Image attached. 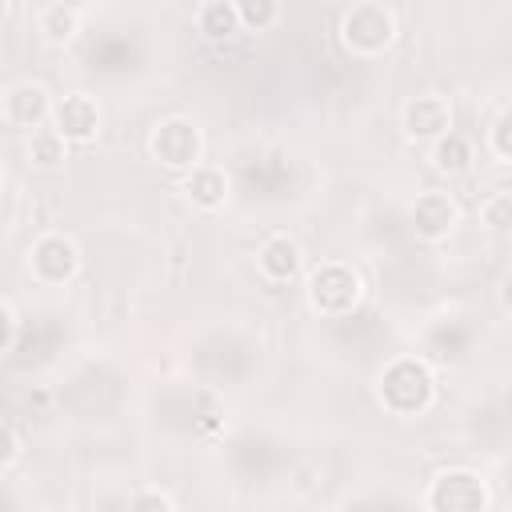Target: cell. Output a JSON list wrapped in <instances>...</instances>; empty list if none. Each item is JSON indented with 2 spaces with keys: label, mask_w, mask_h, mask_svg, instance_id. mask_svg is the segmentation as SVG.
<instances>
[{
  "label": "cell",
  "mask_w": 512,
  "mask_h": 512,
  "mask_svg": "<svg viewBox=\"0 0 512 512\" xmlns=\"http://www.w3.org/2000/svg\"><path fill=\"white\" fill-rule=\"evenodd\" d=\"M380 400L396 416L424 412L428 400H432V376H428V368L420 360H412V356H396L384 368V376H380Z\"/></svg>",
  "instance_id": "6da1fadb"
},
{
  "label": "cell",
  "mask_w": 512,
  "mask_h": 512,
  "mask_svg": "<svg viewBox=\"0 0 512 512\" xmlns=\"http://www.w3.org/2000/svg\"><path fill=\"white\" fill-rule=\"evenodd\" d=\"M196 368H200V376L212 380V384H240V380L248 376V368H252V352H248V344H240L236 336L216 332V336H208V340L200 344Z\"/></svg>",
  "instance_id": "7a4b0ae2"
},
{
  "label": "cell",
  "mask_w": 512,
  "mask_h": 512,
  "mask_svg": "<svg viewBox=\"0 0 512 512\" xmlns=\"http://www.w3.org/2000/svg\"><path fill=\"white\" fill-rule=\"evenodd\" d=\"M360 296V276L344 264H320L308 280V300L324 316H348Z\"/></svg>",
  "instance_id": "3957f363"
},
{
  "label": "cell",
  "mask_w": 512,
  "mask_h": 512,
  "mask_svg": "<svg viewBox=\"0 0 512 512\" xmlns=\"http://www.w3.org/2000/svg\"><path fill=\"white\" fill-rule=\"evenodd\" d=\"M84 64L96 76H128L144 64V48L128 32H100V36H92V44L84 52Z\"/></svg>",
  "instance_id": "277c9868"
},
{
  "label": "cell",
  "mask_w": 512,
  "mask_h": 512,
  "mask_svg": "<svg viewBox=\"0 0 512 512\" xmlns=\"http://www.w3.org/2000/svg\"><path fill=\"white\" fill-rule=\"evenodd\" d=\"M344 40L352 52L360 56H376L388 48L392 40V16L380 8V4H356L348 16H344Z\"/></svg>",
  "instance_id": "5b68a950"
},
{
  "label": "cell",
  "mask_w": 512,
  "mask_h": 512,
  "mask_svg": "<svg viewBox=\"0 0 512 512\" xmlns=\"http://www.w3.org/2000/svg\"><path fill=\"white\" fill-rule=\"evenodd\" d=\"M152 152L168 168H188L200 156V132L188 120H164L152 132Z\"/></svg>",
  "instance_id": "8992f818"
},
{
  "label": "cell",
  "mask_w": 512,
  "mask_h": 512,
  "mask_svg": "<svg viewBox=\"0 0 512 512\" xmlns=\"http://www.w3.org/2000/svg\"><path fill=\"white\" fill-rule=\"evenodd\" d=\"M232 464H236V472H240L244 480H268V476L280 472V464H284V448H280L276 440H268V436L248 432V436L236 440V448H232Z\"/></svg>",
  "instance_id": "52a82bcc"
},
{
  "label": "cell",
  "mask_w": 512,
  "mask_h": 512,
  "mask_svg": "<svg viewBox=\"0 0 512 512\" xmlns=\"http://www.w3.org/2000/svg\"><path fill=\"white\" fill-rule=\"evenodd\" d=\"M32 272L44 284H60L76 272V244L68 236H40L32 244Z\"/></svg>",
  "instance_id": "ba28073f"
},
{
  "label": "cell",
  "mask_w": 512,
  "mask_h": 512,
  "mask_svg": "<svg viewBox=\"0 0 512 512\" xmlns=\"http://www.w3.org/2000/svg\"><path fill=\"white\" fill-rule=\"evenodd\" d=\"M240 180L252 196H280L292 188V164L284 156H252L240 164Z\"/></svg>",
  "instance_id": "9c48e42d"
},
{
  "label": "cell",
  "mask_w": 512,
  "mask_h": 512,
  "mask_svg": "<svg viewBox=\"0 0 512 512\" xmlns=\"http://www.w3.org/2000/svg\"><path fill=\"white\" fill-rule=\"evenodd\" d=\"M452 224H456V204H452L444 192H424V196H416V204H412V228H416V236L440 240V236L452 232Z\"/></svg>",
  "instance_id": "30bf717a"
},
{
  "label": "cell",
  "mask_w": 512,
  "mask_h": 512,
  "mask_svg": "<svg viewBox=\"0 0 512 512\" xmlns=\"http://www.w3.org/2000/svg\"><path fill=\"white\" fill-rule=\"evenodd\" d=\"M52 120H56V132L64 140H92L96 136V124H100V112L88 96H64L56 108H52Z\"/></svg>",
  "instance_id": "8fae6325"
},
{
  "label": "cell",
  "mask_w": 512,
  "mask_h": 512,
  "mask_svg": "<svg viewBox=\"0 0 512 512\" xmlns=\"http://www.w3.org/2000/svg\"><path fill=\"white\" fill-rule=\"evenodd\" d=\"M484 500V484L472 472H444L428 496L432 508H480Z\"/></svg>",
  "instance_id": "7c38bea8"
},
{
  "label": "cell",
  "mask_w": 512,
  "mask_h": 512,
  "mask_svg": "<svg viewBox=\"0 0 512 512\" xmlns=\"http://www.w3.org/2000/svg\"><path fill=\"white\" fill-rule=\"evenodd\" d=\"M424 348H428V356H432V360L456 364V360H464V356H468V348H472V328H468L464 320H440V324H432V328H428Z\"/></svg>",
  "instance_id": "4fadbf2b"
},
{
  "label": "cell",
  "mask_w": 512,
  "mask_h": 512,
  "mask_svg": "<svg viewBox=\"0 0 512 512\" xmlns=\"http://www.w3.org/2000/svg\"><path fill=\"white\" fill-rule=\"evenodd\" d=\"M448 124H452V116H448V104H444L440 96H416V100L404 108V128H408V136H420V140L444 136Z\"/></svg>",
  "instance_id": "5bb4252c"
},
{
  "label": "cell",
  "mask_w": 512,
  "mask_h": 512,
  "mask_svg": "<svg viewBox=\"0 0 512 512\" xmlns=\"http://www.w3.org/2000/svg\"><path fill=\"white\" fill-rule=\"evenodd\" d=\"M44 112H48V100H44V88H40V84H16V88L4 96V116H8V124H16V128L40 124Z\"/></svg>",
  "instance_id": "9a60e30c"
},
{
  "label": "cell",
  "mask_w": 512,
  "mask_h": 512,
  "mask_svg": "<svg viewBox=\"0 0 512 512\" xmlns=\"http://www.w3.org/2000/svg\"><path fill=\"white\" fill-rule=\"evenodd\" d=\"M260 272L268 276V280H276V284H284V280H292L296 276V268H300V248L288 240V236H276V240H268L264 248H260Z\"/></svg>",
  "instance_id": "2e32d148"
},
{
  "label": "cell",
  "mask_w": 512,
  "mask_h": 512,
  "mask_svg": "<svg viewBox=\"0 0 512 512\" xmlns=\"http://www.w3.org/2000/svg\"><path fill=\"white\" fill-rule=\"evenodd\" d=\"M200 32L208 36V40H228L236 28H240V12H236V4H228V0H208L204 8H200Z\"/></svg>",
  "instance_id": "e0dca14e"
},
{
  "label": "cell",
  "mask_w": 512,
  "mask_h": 512,
  "mask_svg": "<svg viewBox=\"0 0 512 512\" xmlns=\"http://www.w3.org/2000/svg\"><path fill=\"white\" fill-rule=\"evenodd\" d=\"M184 192H188L200 208H216V204H224L228 184H224V172H220V168H192V176L184 180Z\"/></svg>",
  "instance_id": "ac0fdd59"
},
{
  "label": "cell",
  "mask_w": 512,
  "mask_h": 512,
  "mask_svg": "<svg viewBox=\"0 0 512 512\" xmlns=\"http://www.w3.org/2000/svg\"><path fill=\"white\" fill-rule=\"evenodd\" d=\"M432 160H436L440 172H464V168L472 164V144H468V136H460V132H444V136H436Z\"/></svg>",
  "instance_id": "d6986e66"
},
{
  "label": "cell",
  "mask_w": 512,
  "mask_h": 512,
  "mask_svg": "<svg viewBox=\"0 0 512 512\" xmlns=\"http://www.w3.org/2000/svg\"><path fill=\"white\" fill-rule=\"evenodd\" d=\"M28 156L44 168L60 164L64 160V136L60 132H32V144H28Z\"/></svg>",
  "instance_id": "ffe728a7"
},
{
  "label": "cell",
  "mask_w": 512,
  "mask_h": 512,
  "mask_svg": "<svg viewBox=\"0 0 512 512\" xmlns=\"http://www.w3.org/2000/svg\"><path fill=\"white\" fill-rule=\"evenodd\" d=\"M480 220H484V228H492V232H512V196H508V192L488 196L484 208H480Z\"/></svg>",
  "instance_id": "44dd1931"
},
{
  "label": "cell",
  "mask_w": 512,
  "mask_h": 512,
  "mask_svg": "<svg viewBox=\"0 0 512 512\" xmlns=\"http://www.w3.org/2000/svg\"><path fill=\"white\" fill-rule=\"evenodd\" d=\"M40 32L48 36V40H68L72 32H76V12L72 8H64V4H56V8H48L44 12V20H40Z\"/></svg>",
  "instance_id": "7402d4cb"
},
{
  "label": "cell",
  "mask_w": 512,
  "mask_h": 512,
  "mask_svg": "<svg viewBox=\"0 0 512 512\" xmlns=\"http://www.w3.org/2000/svg\"><path fill=\"white\" fill-rule=\"evenodd\" d=\"M236 12H240V24H248V28H268L272 20H276V12H280V4L276 0H236Z\"/></svg>",
  "instance_id": "603a6c76"
},
{
  "label": "cell",
  "mask_w": 512,
  "mask_h": 512,
  "mask_svg": "<svg viewBox=\"0 0 512 512\" xmlns=\"http://www.w3.org/2000/svg\"><path fill=\"white\" fill-rule=\"evenodd\" d=\"M492 148H496L500 156H508V160H512V108L496 120V128H492Z\"/></svg>",
  "instance_id": "cb8c5ba5"
},
{
  "label": "cell",
  "mask_w": 512,
  "mask_h": 512,
  "mask_svg": "<svg viewBox=\"0 0 512 512\" xmlns=\"http://www.w3.org/2000/svg\"><path fill=\"white\" fill-rule=\"evenodd\" d=\"M132 508H172V500L168 496H136Z\"/></svg>",
  "instance_id": "d4e9b609"
},
{
  "label": "cell",
  "mask_w": 512,
  "mask_h": 512,
  "mask_svg": "<svg viewBox=\"0 0 512 512\" xmlns=\"http://www.w3.org/2000/svg\"><path fill=\"white\" fill-rule=\"evenodd\" d=\"M500 300H504V308H512V272H508L504 284H500Z\"/></svg>",
  "instance_id": "484cf974"
}]
</instances>
